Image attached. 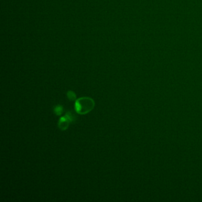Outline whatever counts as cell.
Segmentation results:
<instances>
[{
    "instance_id": "6da1fadb",
    "label": "cell",
    "mask_w": 202,
    "mask_h": 202,
    "mask_svg": "<svg viewBox=\"0 0 202 202\" xmlns=\"http://www.w3.org/2000/svg\"><path fill=\"white\" fill-rule=\"evenodd\" d=\"M94 101L90 97H81L75 101V111L80 115L88 113L94 109Z\"/></svg>"
},
{
    "instance_id": "7a4b0ae2",
    "label": "cell",
    "mask_w": 202,
    "mask_h": 202,
    "mask_svg": "<svg viewBox=\"0 0 202 202\" xmlns=\"http://www.w3.org/2000/svg\"><path fill=\"white\" fill-rule=\"evenodd\" d=\"M69 124V121L66 117V116H64L60 118L58 122V127L62 131H65L68 128Z\"/></svg>"
},
{
    "instance_id": "3957f363",
    "label": "cell",
    "mask_w": 202,
    "mask_h": 202,
    "mask_svg": "<svg viewBox=\"0 0 202 202\" xmlns=\"http://www.w3.org/2000/svg\"><path fill=\"white\" fill-rule=\"evenodd\" d=\"M53 111L57 115L61 116L64 111V108L61 105H57L55 107V108L53 109Z\"/></svg>"
},
{
    "instance_id": "277c9868",
    "label": "cell",
    "mask_w": 202,
    "mask_h": 202,
    "mask_svg": "<svg viewBox=\"0 0 202 202\" xmlns=\"http://www.w3.org/2000/svg\"><path fill=\"white\" fill-rule=\"evenodd\" d=\"M65 116L67 118V119L68 120L69 123L73 122V121H75L76 119V116H75L73 113H72L71 111H68L66 114H65Z\"/></svg>"
},
{
    "instance_id": "5b68a950",
    "label": "cell",
    "mask_w": 202,
    "mask_h": 202,
    "mask_svg": "<svg viewBox=\"0 0 202 202\" xmlns=\"http://www.w3.org/2000/svg\"><path fill=\"white\" fill-rule=\"evenodd\" d=\"M67 97L69 99V100L71 101H73L75 100L76 98V96L75 94V92L72 91H69L67 92Z\"/></svg>"
}]
</instances>
